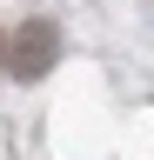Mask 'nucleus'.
Returning a JSON list of instances; mask_svg holds the SVG:
<instances>
[{"label":"nucleus","mask_w":154,"mask_h":160,"mask_svg":"<svg viewBox=\"0 0 154 160\" xmlns=\"http://www.w3.org/2000/svg\"><path fill=\"white\" fill-rule=\"evenodd\" d=\"M54 53H61V33H54V20H27L20 33H13V80H40L54 67Z\"/></svg>","instance_id":"f257e3e1"}]
</instances>
